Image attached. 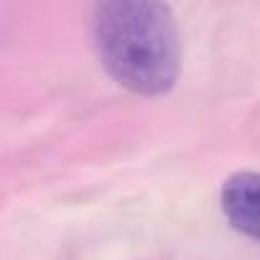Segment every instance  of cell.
Segmentation results:
<instances>
[{
  "mask_svg": "<svg viewBox=\"0 0 260 260\" xmlns=\"http://www.w3.org/2000/svg\"><path fill=\"white\" fill-rule=\"evenodd\" d=\"M94 49L112 79L136 94L156 97L179 74V31L169 6L115 0L94 8Z\"/></svg>",
  "mask_w": 260,
  "mask_h": 260,
  "instance_id": "obj_1",
  "label": "cell"
},
{
  "mask_svg": "<svg viewBox=\"0 0 260 260\" xmlns=\"http://www.w3.org/2000/svg\"><path fill=\"white\" fill-rule=\"evenodd\" d=\"M219 199L227 222L237 232L260 240V174L240 171L230 176L222 186Z\"/></svg>",
  "mask_w": 260,
  "mask_h": 260,
  "instance_id": "obj_2",
  "label": "cell"
}]
</instances>
